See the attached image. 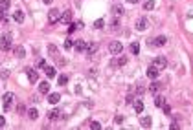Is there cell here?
Masks as SVG:
<instances>
[{"mask_svg":"<svg viewBox=\"0 0 193 130\" xmlns=\"http://www.w3.org/2000/svg\"><path fill=\"white\" fill-rule=\"evenodd\" d=\"M11 42H13L11 33H4L2 37H0V50H2V51H9V50H11Z\"/></svg>","mask_w":193,"mask_h":130,"instance_id":"obj_1","label":"cell"},{"mask_svg":"<svg viewBox=\"0 0 193 130\" xmlns=\"http://www.w3.org/2000/svg\"><path fill=\"white\" fill-rule=\"evenodd\" d=\"M122 50H123V44H122V42H118V40H112L110 44H109V51L112 53V55H116V53H122Z\"/></svg>","mask_w":193,"mask_h":130,"instance_id":"obj_2","label":"cell"},{"mask_svg":"<svg viewBox=\"0 0 193 130\" xmlns=\"http://www.w3.org/2000/svg\"><path fill=\"white\" fill-rule=\"evenodd\" d=\"M2 99H4V108H6V110H9V106H11L13 101H15V95H13L11 92H7V93H4Z\"/></svg>","mask_w":193,"mask_h":130,"instance_id":"obj_3","label":"cell"},{"mask_svg":"<svg viewBox=\"0 0 193 130\" xmlns=\"http://www.w3.org/2000/svg\"><path fill=\"white\" fill-rule=\"evenodd\" d=\"M153 66H155L156 70H164V68L167 66V59H166V57H156L155 62H153Z\"/></svg>","mask_w":193,"mask_h":130,"instance_id":"obj_4","label":"cell"},{"mask_svg":"<svg viewBox=\"0 0 193 130\" xmlns=\"http://www.w3.org/2000/svg\"><path fill=\"white\" fill-rule=\"evenodd\" d=\"M59 15H61V13H59V9L53 7V9H50V13H48V20H50V22H57V20L61 18Z\"/></svg>","mask_w":193,"mask_h":130,"instance_id":"obj_5","label":"cell"},{"mask_svg":"<svg viewBox=\"0 0 193 130\" xmlns=\"http://www.w3.org/2000/svg\"><path fill=\"white\" fill-rule=\"evenodd\" d=\"M26 73H28V79H29V83H37V79H39L37 70H33V68H26Z\"/></svg>","mask_w":193,"mask_h":130,"instance_id":"obj_6","label":"cell"},{"mask_svg":"<svg viewBox=\"0 0 193 130\" xmlns=\"http://www.w3.org/2000/svg\"><path fill=\"white\" fill-rule=\"evenodd\" d=\"M59 20H61L63 24H70V22H72V11H70V9H66V11H64V13L61 15V18H59Z\"/></svg>","mask_w":193,"mask_h":130,"instance_id":"obj_7","label":"cell"},{"mask_svg":"<svg viewBox=\"0 0 193 130\" xmlns=\"http://www.w3.org/2000/svg\"><path fill=\"white\" fill-rule=\"evenodd\" d=\"M123 13H125V9H123L120 4H114V6H112V15H114L116 18H118V17H122Z\"/></svg>","mask_w":193,"mask_h":130,"instance_id":"obj_8","label":"cell"},{"mask_svg":"<svg viewBox=\"0 0 193 130\" xmlns=\"http://www.w3.org/2000/svg\"><path fill=\"white\" fill-rule=\"evenodd\" d=\"M87 44L88 42H85V40H77V42H74V48L77 51H87Z\"/></svg>","mask_w":193,"mask_h":130,"instance_id":"obj_9","label":"cell"},{"mask_svg":"<svg viewBox=\"0 0 193 130\" xmlns=\"http://www.w3.org/2000/svg\"><path fill=\"white\" fill-rule=\"evenodd\" d=\"M158 72H160V70H156L153 64H151V66H149V70H147V77H149V79H156V77H158Z\"/></svg>","mask_w":193,"mask_h":130,"instance_id":"obj_10","label":"cell"},{"mask_svg":"<svg viewBox=\"0 0 193 130\" xmlns=\"http://www.w3.org/2000/svg\"><path fill=\"white\" fill-rule=\"evenodd\" d=\"M133 106H134V110H136L138 114H142V112H144V106H145V104H144V101H142V99H136V101L133 103Z\"/></svg>","mask_w":193,"mask_h":130,"instance_id":"obj_11","label":"cell"},{"mask_svg":"<svg viewBox=\"0 0 193 130\" xmlns=\"http://www.w3.org/2000/svg\"><path fill=\"white\" fill-rule=\"evenodd\" d=\"M140 125H142L144 128H149V126H151V125H153V119H151V117H149V115H144V117L140 119Z\"/></svg>","mask_w":193,"mask_h":130,"instance_id":"obj_12","label":"cell"},{"mask_svg":"<svg viewBox=\"0 0 193 130\" xmlns=\"http://www.w3.org/2000/svg\"><path fill=\"white\" fill-rule=\"evenodd\" d=\"M145 28H147V20H145V18H138V20H136V29H138V31H144Z\"/></svg>","mask_w":193,"mask_h":130,"instance_id":"obj_13","label":"cell"},{"mask_svg":"<svg viewBox=\"0 0 193 130\" xmlns=\"http://www.w3.org/2000/svg\"><path fill=\"white\" fill-rule=\"evenodd\" d=\"M96 51H98V44H96V42H88L87 44V53L88 55H94Z\"/></svg>","mask_w":193,"mask_h":130,"instance_id":"obj_14","label":"cell"},{"mask_svg":"<svg viewBox=\"0 0 193 130\" xmlns=\"http://www.w3.org/2000/svg\"><path fill=\"white\" fill-rule=\"evenodd\" d=\"M28 117L31 119V121H35V119L39 117V110H37V108H29V110H28Z\"/></svg>","mask_w":193,"mask_h":130,"instance_id":"obj_15","label":"cell"},{"mask_svg":"<svg viewBox=\"0 0 193 130\" xmlns=\"http://www.w3.org/2000/svg\"><path fill=\"white\" fill-rule=\"evenodd\" d=\"M166 42H167V39H166L164 35H160V37H156V39L153 40V44H155V46H164Z\"/></svg>","mask_w":193,"mask_h":130,"instance_id":"obj_16","label":"cell"},{"mask_svg":"<svg viewBox=\"0 0 193 130\" xmlns=\"http://www.w3.org/2000/svg\"><path fill=\"white\" fill-rule=\"evenodd\" d=\"M48 90H50V84H48L46 81L39 83V92H41V93H48Z\"/></svg>","mask_w":193,"mask_h":130,"instance_id":"obj_17","label":"cell"},{"mask_svg":"<svg viewBox=\"0 0 193 130\" xmlns=\"http://www.w3.org/2000/svg\"><path fill=\"white\" fill-rule=\"evenodd\" d=\"M59 99H61L59 93H50V95H48V103H52V104H57Z\"/></svg>","mask_w":193,"mask_h":130,"instance_id":"obj_18","label":"cell"},{"mask_svg":"<svg viewBox=\"0 0 193 130\" xmlns=\"http://www.w3.org/2000/svg\"><path fill=\"white\" fill-rule=\"evenodd\" d=\"M13 18H15V22L22 24V22H24V13H22V11H15V13H13Z\"/></svg>","mask_w":193,"mask_h":130,"instance_id":"obj_19","label":"cell"},{"mask_svg":"<svg viewBox=\"0 0 193 130\" xmlns=\"http://www.w3.org/2000/svg\"><path fill=\"white\" fill-rule=\"evenodd\" d=\"M48 117L52 119V121H55V119H59V117H61V110H57V108H53V110L48 114Z\"/></svg>","mask_w":193,"mask_h":130,"instance_id":"obj_20","label":"cell"},{"mask_svg":"<svg viewBox=\"0 0 193 130\" xmlns=\"http://www.w3.org/2000/svg\"><path fill=\"white\" fill-rule=\"evenodd\" d=\"M15 55H17V59H24V55H26V50H24L22 46L15 48Z\"/></svg>","mask_w":193,"mask_h":130,"instance_id":"obj_21","label":"cell"},{"mask_svg":"<svg viewBox=\"0 0 193 130\" xmlns=\"http://www.w3.org/2000/svg\"><path fill=\"white\" fill-rule=\"evenodd\" d=\"M44 73H46V77H55V68H52V66H44Z\"/></svg>","mask_w":193,"mask_h":130,"instance_id":"obj_22","label":"cell"},{"mask_svg":"<svg viewBox=\"0 0 193 130\" xmlns=\"http://www.w3.org/2000/svg\"><path fill=\"white\" fill-rule=\"evenodd\" d=\"M57 51H59V50H57L55 44H50V46H48V53H50V55H57Z\"/></svg>","mask_w":193,"mask_h":130,"instance_id":"obj_23","label":"cell"},{"mask_svg":"<svg viewBox=\"0 0 193 130\" xmlns=\"http://www.w3.org/2000/svg\"><path fill=\"white\" fill-rule=\"evenodd\" d=\"M158 88H160V84H158V83H153L151 86H149V92H151V93H155V95H156Z\"/></svg>","mask_w":193,"mask_h":130,"instance_id":"obj_24","label":"cell"},{"mask_svg":"<svg viewBox=\"0 0 193 130\" xmlns=\"http://www.w3.org/2000/svg\"><path fill=\"white\" fill-rule=\"evenodd\" d=\"M155 106H164V99H162V97H160V95H155Z\"/></svg>","mask_w":193,"mask_h":130,"instance_id":"obj_25","label":"cell"},{"mask_svg":"<svg viewBox=\"0 0 193 130\" xmlns=\"http://www.w3.org/2000/svg\"><path fill=\"white\" fill-rule=\"evenodd\" d=\"M144 7H145V9H147V11H151V9H153V7H155V0H147V2H145V4H144Z\"/></svg>","mask_w":193,"mask_h":130,"instance_id":"obj_26","label":"cell"},{"mask_svg":"<svg viewBox=\"0 0 193 130\" xmlns=\"http://www.w3.org/2000/svg\"><path fill=\"white\" fill-rule=\"evenodd\" d=\"M90 128H92V130H101V123H99V121H92V123H90Z\"/></svg>","mask_w":193,"mask_h":130,"instance_id":"obj_27","label":"cell"},{"mask_svg":"<svg viewBox=\"0 0 193 130\" xmlns=\"http://www.w3.org/2000/svg\"><path fill=\"white\" fill-rule=\"evenodd\" d=\"M103 26H105V22H103L101 18H98V20H96V22H94V28H96V29H101Z\"/></svg>","mask_w":193,"mask_h":130,"instance_id":"obj_28","label":"cell"},{"mask_svg":"<svg viewBox=\"0 0 193 130\" xmlns=\"http://www.w3.org/2000/svg\"><path fill=\"white\" fill-rule=\"evenodd\" d=\"M68 83V75H61L59 77V84H66Z\"/></svg>","mask_w":193,"mask_h":130,"instance_id":"obj_29","label":"cell"},{"mask_svg":"<svg viewBox=\"0 0 193 130\" xmlns=\"http://www.w3.org/2000/svg\"><path fill=\"white\" fill-rule=\"evenodd\" d=\"M0 7H2V9H7V7H9V0H0Z\"/></svg>","mask_w":193,"mask_h":130,"instance_id":"obj_30","label":"cell"},{"mask_svg":"<svg viewBox=\"0 0 193 130\" xmlns=\"http://www.w3.org/2000/svg\"><path fill=\"white\" fill-rule=\"evenodd\" d=\"M125 62H127V57H120V59L116 61V64H118V66H123Z\"/></svg>","mask_w":193,"mask_h":130,"instance_id":"obj_31","label":"cell"},{"mask_svg":"<svg viewBox=\"0 0 193 130\" xmlns=\"http://www.w3.org/2000/svg\"><path fill=\"white\" fill-rule=\"evenodd\" d=\"M64 48H66V50H70V48H74V42H72L70 39H66V42H64Z\"/></svg>","mask_w":193,"mask_h":130,"instance_id":"obj_32","label":"cell"},{"mask_svg":"<svg viewBox=\"0 0 193 130\" xmlns=\"http://www.w3.org/2000/svg\"><path fill=\"white\" fill-rule=\"evenodd\" d=\"M131 51H133V53H138V51H140V46H138L136 42H134V44L131 46Z\"/></svg>","mask_w":193,"mask_h":130,"instance_id":"obj_33","label":"cell"},{"mask_svg":"<svg viewBox=\"0 0 193 130\" xmlns=\"http://www.w3.org/2000/svg\"><path fill=\"white\" fill-rule=\"evenodd\" d=\"M37 68H44V59H37Z\"/></svg>","mask_w":193,"mask_h":130,"instance_id":"obj_34","label":"cell"},{"mask_svg":"<svg viewBox=\"0 0 193 130\" xmlns=\"http://www.w3.org/2000/svg\"><path fill=\"white\" fill-rule=\"evenodd\" d=\"M4 18H6V9H2V7H0V22H2Z\"/></svg>","mask_w":193,"mask_h":130,"instance_id":"obj_35","label":"cell"},{"mask_svg":"<svg viewBox=\"0 0 193 130\" xmlns=\"http://www.w3.org/2000/svg\"><path fill=\"white\" fill-rule=\"evenodd\" d=\"M74 31H77V29H76V24H70V26H68V33H74Z\"/></svg>","mask_w":193,"mask_h":130,"instance_id":"obj_36","label":"cell"},{"mask_svg":"<svg viewBox=\"0 0 193 130\" xmlns=\"http://www.w3.org/2000/svg\"><path fill=\"white\" fill-rule=\"evenodd\" d=\"M164 112H166V114H171V106H169V104H164Z\"/></svg>","mask_w":193,"mask_h":130,"instance_id":"obj_37","label":"cell"},{"mask_svg":"<svg viewBox=\"0 0 193 130\" xmlns=\"http://www.w3.org/2000/svg\"><path fill=\"white\" fill-rule=\"evenodd\" d=\"M4 125H6V117L0 115V126H4Z\"/></svg>","mask_w":193,"mask_h":130,"instance_id":"obj_38","label":"cell"},{"mask_svg":"<svg viewBox=\"0 0 193 130\" xmlns=\"http://www.w3.org/2000/svg\"><path fill=\"white\" fill-rule=\"evenodd\" d=\"M134 101H133V95H127V104H133Z\"/></svg>","mask_w":193,"mask_h":130,"instance_id":"obj_39","label":"cell"},{"mask_svg":"<svg viewBox=\"0 0 193 130\" xmlns=\"http://www.w3.org/2000/svg\"><path fill=\"white\" fill-rule=\"evenodd\" d=\"M129 2H131V4H136V2H138V0H129Z\"/></svg>","mask_w":193,"mask_h":130,"instance_id":"obj_40","label":"cell"},{"mask_svg":"<svg viewBox=\"0 0 193 130\" xmlns=\"http://www.w3.org/2000/svg\"><path fill=\"white\" fill-rule=\"evenodd\" d=\"M50 2H52V0H44V4H50Z\"/></svg>","mask_w":193,"mask_h":130,"instance_id":"obj_41","label":"cell"}]
</instances>
